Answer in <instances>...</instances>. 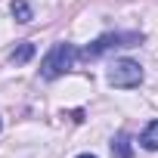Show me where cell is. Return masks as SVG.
Instances as JSON below:
<instances>
[{"instance_id":"1","label":"cell","mask_w":158,"mask_h":158,"mask_svg":"<svg viewBox=\"0 0 158 158\" xmlns=\"http://www.w3.org/2000/svg\"><path fill=\"white\" fill-rule=\"evenodd\" d=\"M77 59V50L74 44H53V50L44 56L40 62V77H47V81H56L59 74H65Z\"/></svg>"},{"instance_id":"2","label":"cell","mask_w":158,"mask_h":158,"mask_svg":"<svg viewBox=\"0 0 158 158\" xmlns=\"http://www.w3.org/2000/svg\"><path fill=\"white\" fill-rule=\"evenodd\" d=\"M143 44V34L139 31H118V34H102V37H96L81 56L84 59H96V56H102L106 50H112V47H139Z\"/></svg>"},{"instance_id":"3","label":"cell","mask_w":158,"mask_h":158,"mask_svg":"<svg viewBox=\"0 0 158 158\" xmlns=\"http://www.w3.org/2000/svg\"><path fill=\"white\" fill-rule=\"evenodd\" d=\"M143 81V68L139 62L133 59H115L112 68H109V84L118 87V90H130V87H139Z\"/></svg>"},{"instance_id":"4","label":"cell","mask_w":158,"mask_h":158,"mask_svg":"<svg viewBox=\"0 0 158 158\" xmlns=\"http://www.w3.org/2000/svg\"><path fill=\"white\" fill-rule=\"evenodd\" d=\"M112 155H115V158H133V146H130L127 133H118V136L112 139Z\"/></svg>"},{"instance_id":"5","label":"cell","mask_w":158,"mask_h":158,"mask_svg":"<svg viewBox=\"0 0 158 158\" xmlns=\"http://www.w3.org/2000/svg\"><path fill=\"white\" fill-rule=\"evenodd\" d=\"M139 143H143V149H149V152H155V149H158V121H149V124H146V130H143Z\"/></svg>"},{"instance_id":"6","label":"cell","mask_w":158,"mask_h":158,"mask_svg":"<svg viewBox=\"0 0 158 158\" xmlns=\"http://www.w3.org/2000/svg\"><path fill=\"white\" fill-rule=\"evenodd\" d=\"M31 56H34V44H28V40H25V44H19V47L10 53V62H16V65H25Z\"/></svg>"},{"instance_id":"7","label":"cell","mask_w":158,"mask_h":158,"mask_svg":"<svg viewBox=\"0 0 158 158\" xmlns=\"http://www.w3.org/2000/svg\"><path fill=\"white\" fill-rule=\"evenodd\" d=\"M10 10H13V16H16V22H31L34 16H31V6L25 3V0H13V3H10Z\"/></svg>"},{"instance_id":"8","label":"cell","mask_w":158,"mask_h":158,"mask_svg":"<svg viewBox=\"0 0 158 158\" xmlns=\"http://www.w3.org/2000/svg\"><path fill=\"white\" fill-rule=\"evenodd\" d=\"M77 158H96V155H77Z\"/></svg>"},{"instance_id":"9","label":"cell","mask_w":158,"mask_h":158,"mask_svg":"<svg viewBox=\"0 0 158 158\" xmlns=\"http://www.w3.org/2000/svg\"><path fill=\"white\" fill-rule=\"evenodd\" d=\"M0 127H3V121H0Z\"/></svg>"}]
</instances>
